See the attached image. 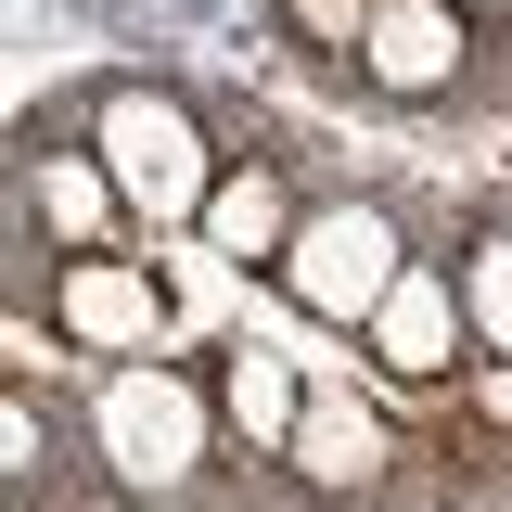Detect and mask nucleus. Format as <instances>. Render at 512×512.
<instances>
[{"instance_id":"f257e3e1","label":"nucleus","mask_w":512,"mask_h":512,"mask_svg":"<svg viewBox=\"0 0 512 512\" xmlns=\"http://www.w3.org/2000/svg\"><path fill=\"white\" fill-rule=\"evenodd\" d=\"M90 474L141 512H205V474L231 461V423H218V372H180V359H103L90 384Z\"/></svg>"},{"instance_id":"f03ea898","label":"nucleus","mask_w":512,"mask_h":512,"mask_svg":"<svg viewBox=\"0 0 512 512\" xmlns=\"http://www.w3.org/2000/svg\"><path fill=\"white\" fill-rule=\"evenodd\" d=\"M90 154L116 167L128 218H141L154 244H205V205L231 180V154L205 141V116H192L167 77H103V90H90Z\"/></svg>"},{"instance_id":"7ed1b4c3","label":"nucleus","mask_w":512,"mask_h":512,"mask_svg":"<svg viewBox=\"0 0 512 512\" xmlns=\"http://www.w3.org/2000/svg\"><path fill=\"white\" fill-rule=\"evenodd\" d=\"M269 282H282V308L320 320V333H372V308L410 282V231H397L384 192H320Z\"/></svg>"},{"instance_id":"20e7f679","label":"nucleus","mask_w":512,"mask_h":512,"mask_svg":"<svg viewBox=\"0 0 512 512\" xmlns=\"http://www.w3.org/2000/svg\"><path fill=\"white\" fill-rule=\"evenodd\" d=\"M397 410L384 397H359V384H308V423H295V448L269 461L282 487H308L320 512H384L397 500Z\"/></svg>"},{"instance_id":"39448f33","label":"nucleus","mask_w":512,"mask_h":512,"mask_svg":"<svg viewBox=\"0 0 512 512\" xmlns=\"http://www.w3.org/2000/svg\"><path fill=\"white\" fill-rule=\"evenodd\" d=\"M474 52H487V26L461 0H384L372 39H359V90L397 103V116H436V103L474 90Z\"/></svg>"},{"instance_id":"423d86ee","label":"nucleus","mask_w":512,"mask_h":512,"mask_svg":"<svg viewBox=\"0 0 512 512\" xmlns=\"http://www.w3.org/2000/svg\"><path fill=\"white\" fill-rule=\"evenodd\" d=\"M13 218H26L52 256H116L128 231H141V218H128V192H116V167L90 154V128H77V141L26 128V154H13Z\"/></svg>"},{"instance_id":"0eeeda50","label":"nucleus","mask_w":512,"mask_h":512,"mask_svg":"<svg viewBox=\"0 0 512 512\" xmlns=\"http://www.w3.org/2000/svg\"><path fill=\"white\" fill-rule=\"evenodd\" d=\"M359 359H372L397 397H423V384H461L474 359H487V346H474V308H461V269H448V256H410V282L372 308Z\"/></svg>"},{"instance_id":"6e6552de","label":"nucleus","mask_w":512,"mask_h":512,"mask_svg":"<svg viewBox=\"0 0 512 512\" xmlns=\"http://www.w3.org/2000/svg\"><path fill=\"white\" fill-rule=\"evenodd\" d=\"M52 333L77 359H167V282H154V256H64L52 269Z\"/></svg>"},{"instance_id":"1a4fd4ad","label":"nucleus","mask_w":512,"mask_h":512,"mask_svg":"<svg viewBox=\"0 0 512 512\" xmlns=\"http://www.w3.org/2000/svg\"><path fill=\"white\" fill-rule=\"evenodd\" d=\"M218 423H231V461H282L308 423V359H282L269 333H231L218 346Z\"/></svg>"},{"instance_id":"9d476101","label":"nucleus","mask_w":512,"mask_h":512,"mask_svg":"<svg viewBox=\"0 0 512 512\" xmlns=\"http://www.w3.org/2000/svg\"><path fill=\"white\" fill-rule=\"evenodd\" d=\"M295 180H282V154H231V180H218V205H205V256L218 269H282V244H295Z\"/></svg>"},{"instance_id":"9b49d317","label":"nucleus","mask_w":512,"mask_h":512,"mask_svg":"<svg viewBox=\"0 0 512 512\" xmlns=\"http://www.w3.org/2000/svg\"><path fill=\"white\" fill-rule=\"evenodd\" d=\"M0 487H13V512L64 500V423L39 410V384H13V397H0Z\"/></svg>"},{"instance_id":"f8f14e48","label":"nucleus","mask_w":512,"mask_h":512,"mask_svg":"<svg viewBox=\"0 0 512 512\" xmlns=\"http://www.w3.org/2000/svg\"><path fill=\"white\" fill-rule=\"evenodd\" d=\"M461 308H474V346L512 359V231H474V256H461Z\"/></svg>"},{"instance_id":"ddd939ff","label":"nucleus","mask_w":512,"mask_h":512,"mask_svg":"<svg viewBox=\"0 0 512 512\" xmlns=\"http://www.w3.org/2000/svg\"><path fill=\"white\" fill-rule=\"evenodd\" d=\"M269 13H282V39H295V52L359 64V39H372V13H384V0H269Z\"/></svg>"},{"instance_id":"4468645a","label":"nucleus","mask_w":512,"mask_h":512,"mask_svg":"<svg viewBox=\"0 0 512 512\" xmlns=\"http://www.w3.org/2000/svg\"><path fill=\"white\" fill-rule=\"evenodd\" d=\"M461 410H474V423H500V436H512V359H474V372H461Z\"/></svg>"},{"instance_id":"2eb2a0df","label":"nucleus","mask_w":512,"mask_h":512,"mask_svg":"<svg viewBox=\"0 0 512 512\" xmlns=\"http://www.w3.org/2000/svg\"><path fill=\"white\" fill-rule=\"evenodd\" d=\"M461 13H474V26H512V0H461Z\"/></svg>"}]
</instances>
